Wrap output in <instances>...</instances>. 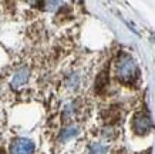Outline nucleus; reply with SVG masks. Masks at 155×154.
Returning <instances> with one entry per match:
<instances>
[{"label":"nucleus","mask_w":155,"mask_h":154,"mask_svg":"<svg viewBox=\"0 0 155 154\" xmlns=\"http://www.w3.org/2000/svg\"><path fill=\"white\" fill-rule=\"evenodd\" d=\"M27 81H28V70L23 67V69H20V70H17L14 73L13 79H12V87L13 89H20Z\"/></svg>","instance_id":"4"},{"label":"nucleus","mask_w":155,"mask_h":154,"mask_svg":"<svg viewBox=\"0 0 155 154\" xmlns=\"http://www.w3.org/2000/svg\"><path fill=\"white\" fill-rule=\"evenodd\" d=\"M36 151V145L31 140L24 139V137H19L14 139L10 145V153L12 154H34Z\"/></svg>","instance_id":"3"},{"label":"nucleus","mask_w":155,"mask_h":154,"mask_svg":"<svg viewBox=\"0 0 155 154\" xmlns=\"http://www.w3.org/2000/svg\"><path fill=\"white\" fill-rule=\"evenodd\" d=\"M77 134H78V127L77 126H68L61 131L60 140L61 141H68V140H71V139H74Z\"/></svg>","instance_id":"5"},{"label":"nucleus","mask_w":155,"mask_h":154,"mask_svg":"<svg viewBox=\"0 0 155 154\" xmlns=\"http://www.w3.org/2000/svg\"><path fill=\"white\" fill-rule=\"evenodd\" d=\"M60 3V0H47V5H48V7H56L57 5Z\"/></svg>","instance_id":"6"},{"label":"nucleus","mask_w":155,"mask_h":154,"mask_svg":"<svg viewBox=\"0 0 155 154\" xmlns=\"http://www.w3.org/2000/svg\"><path fill=\"white\" fill-rule=\"evenodd\" d=\"M117 77L122 83L131 84L138 77V66L131 56L121 54L117 60Z\"/></svg>","instance_id":"1"},{"label":"nucleus","mask_w":155,"mask_h":154,"mask_svg":"<svg viewBox=\"0 0 155 154\" xmlns=\"http://www.w3.org/2000/svg\"><path fill=\"white\" fill-rule=\"evenodd\" d=\"M152 128H154V123L151 120L150 114H147L144 111H140L132 117V130H134L135 134L145 135Z\"/></svg>","instance_id":"2"}]
</instances>
